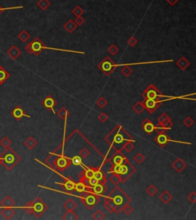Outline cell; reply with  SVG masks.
<instances>
[{"mask_svg": "<svg viewBox=\"0 0 196 220\" xmlns=\"http://www.w3.org/2000/svg\"><path fill=\"white\" fill-rule=\"evenodd\" d=\"M104 140L115 151H121L122 147L126 141L136 142L133 136L120 125H116L105 137Z\"/></svg>", "mask_w": 196, "mask_h": 220, "instance_id": "1", "label": "cell"}, {"mask_svg": "<svg viewBox=\"0 0 196 220\" xmlns=\"http://www.w3.org/2000/svg\"><path fill=\"white\" fill-rule=\"evenodd\" d=\"M104 200H107L113 206V212L119 214L122 211V208L124 205L131 203L132 200L120 187L116 186L113 191L107 196Z\"/></svg>", "mask_w": 196, "mask_h": 220, "instance_id": "2", "label": "cell"}, {"mask_svg": "<svg viewBox=\"0 0 196 220\" xmlns=\"http://www.w3.org/2000/svg\"><path fill=\"white\" fill-rule=\"evenodd\" d=\"M13 209H23L29 215H34L36 218H40L48 210V206L40 197L37 196L34 201L28 202L23 206H12Z\"/></svg>", "mask_w": 196, "mask_h": 220, "instance_id": "3", "label": "cell"}, {"mask_svg": "<svg viewBox=\"0 0 196 220\" xmlns=\"http://www.w3.org/2000/svg\"><path fill=\"white\" fill-rule=\"evenodd\" d=\"M20 160L21 157L10 147L5 148L3 152L0 154L1 165H3L4 167L9 171L13 169Z\"/></svg>", "mask_w": 196, "mask_h": 220, "instance_id": "4", "label": "cell"}, {"mask_svg": "<svg viewBox=\"0 0 196 220\" xmlns=\"http://www.w3.org/2000/svg\"><path fill=\"white\" fill-rule=\"evenodd\" d=\"M136 171H137V169L129 161L127 158L125 159L123 163L119 166V170L118 173L121 178L122 183H125Z\"/></svg>", "mask_w": 196, "mask_h": 220, "instance_id": "5", "label": "cell"}, {"mask_svg": "<svg viewBox=\"0 0 196 220\" xmlns=\"http://www.w3.org/2000/svg\"><path fill=\"white\" fill-rule=\"evenodd\" d=\"M90 188H87L86 191L84 192V196L80 197L82 203L84 205V206L89 210L94 209L96 205L100 202V197L98 195L92 193L90 191Z\"/></svg>", "mask_w": 196, "mask_h": 220, "instance_id": "6", "label": "cell"}, {"mask_svg": "<svg viewBox=\"0 0 196 220\" xmlns=\"http://www.w3.org/2000/svg\"><path fill=\"white\" fill-rule=\"evenodd\" d=\"M44 45L43 44L42 41L38 38H35L26 47V50L29 54H33L35 56H38L44 50Z\"/></svg>", "mask_w": 196, "mask_h": 220, "instance_id": "7", "label": "cell"}, {"mask_svg": "<svg viewBox=\"0 0 196 220\" xmlns=\"http://www.w3.org/2000/svg\"><path fill=\"white\" fill-rule=\"evenodd\" d=\"M143 99H161L164 97L154 84L149 85L142 94Z\"/></svg>", "mask_w": 196, "mask_h": 220, "instance_id": "8", "label": "cell"}, {"mask_svg": "<svg viewBox=\"0 0 196 220\" xmlns=\"http://www.w3.org/2000/svg\"><path fill=\"white\" fill-rule=\"evenodd\" d=\"M142 102L145 110H146L150 115H152L158 108H160L163 101L161 99H143Z\"/></svg>", "mask_w": 196, "mask_h": 220, "instance_id": "9", "label": "cell"}, {"mask_svg": "<svg viewBox=\"0 0 196 220\" xmlns=\"http://www.w3.org/2000/svg\"><path fill=\"white\" fill-rule=\"evenodd\" d=\"M116 64L113 62L112 59L109 58V57H107L105 58V59L103 60L102 62L98 65V68L104 72L107 76H110V75L112 74V72L114 71V69L116 68Z\"/></svg>", "mask_w": 196, "mask_h": 220, "instance_id": "10", "label": "cell"}, {"mask_svg": "<svg viewBox=\"0 0 196 220\" xmlns=\"http://www.w3.org/2000/svg\"><path fill=\"white\" fill-rule=\"evenodd\" d=\"M154 140H155V142L159 147H162V148H164L169 142H171L172 139L168 136V134H166L165 132H163V133H159V134L157 135Z\"/></svg>", "mask_w": 196, "mask_h": 220, "instance_id": "11", "label": "cell"}, {"mask_svg": "<svg viewBox=\"0 0 196 220\" xmlns=\"http://www.w3.org/2000/svg\"><path fill=\"white\" fill-rule=\"evenodd\" d=\"M41 104L46 109L51 111L54 114H55L54 108H55V106L57 105V101L52 96L48 95L46 97H44V99L42 100V101H41Z\"/></svg>", "mask_w": 196, "mask_h": 220, "instance_id": "12", "label": "cell"}, {"mask_svg": "<svg viewBox=\"0 0 196 220\" xmlns=\"http://www.w3.org/2000/svg\"><path fill=\"white\" fill-rule=\"evenodd\" d=\"M11 115L13 117L16 121H20L22 118H31V116L29 115H27L25 111L21 108L19 105H17L16 108H14L12 111L10 112Z\"/></svg>", "mask_w": 196, "mask_h": 220, "instance_id": "13", "label": "cell"}, {"mask_svg": "<svg viewBox=\"0 0 196 220\" xmlns=\"http://www.w3.org/2000/svg\"><path fill=\"white\" fill-rule=\"evenodd\" d=\"M92 193H95V194L98 195V196H102L104 193H106L108 190L107 186L106 184H103V183H97L95 186H93L92 188L89 189Z\"/></svg>", "mask_w": 196, "mask_h": 220, "instance_id": "14", "label": "cell"}, {"mask_svg": "<svg viewBox=\"0 0 196 220\" xmlns=\"http://www.w3.org/2000/svg\"><path fill=\"white\" fill-rule=\"evenodd\" d=\"M142 127H143V130L148 134H151L155 130V125L149 118H146L142 122Z\"/></svg>", "mask_w": 196, "mask_h": 220, "instance_id": "15", "label": "cell"}, {"mask_svg": "<svg viewBox=\"0 0 196 220\" xmlns=\"http://www.w3.org/2000/svg\"><path fill=\"white\" fill-rule=\"evenodd\" d=\"M187 163L180 158L176 159L174 162L172 163V167L177 173H181L184 169L187 167Z\"/></svg>", "mask_w": 196, "mask_h": 220, "instance_id": "16", "label": "cell"}, {"mask_svg": "<svg viewBox=\"0 0 196 220\" xmlns=\"http://www.w3.org/2000/svg\"><path fill=\"white\" fill-rule=\"evenodd\" d=\"M96 170H97V168L96 167L85 168L84 170L79 175L80 179V180H81V179H90V178L94 177Z\"/></svg>", "mask_w": 196, "mask_h": 220, "instance_id": "17", "label": "cell"}, {"mask_svg": "<svg viewBox=\"0 0 196 220\" xmlns=\"http://www.w3.org/2000/svg\"><path fill=\"white\" fill-rule=\"evenodd\" d=\"M6 54L9 57H10L12 59L16 60L18 58H19V55H21L22 51H20V49H19L16 45L13 44L12 46H11L10 48H9V49L7 50Z\"/></svg>", "mask_w": 196, "mask_h": 220, "instance_id": "18", "label": "cell"}, {"mask_svg": "<svg viewBox=\"0 0 196 220\" xmlns=\"http://www.w3.org/2000/svg\"><path fill=\"white\" fill-rule=\"evenodd\" d=\"M94 177L97 179V180L98 181L99 183L107 184V179L106 174L104 173V172L101 170V168H97Z\"/></svg>", "mask_w": 196, "mask_h": 220, "instance_id": "19", "label": "cell"}, {"mask_svg": "<svg viewBox=\"0 0 196 220\" xmlns=\"http://www.w3.org/2000/svg\"><path fill=\"white\" fill-rule=\"evenodd\" d=\"M64 179H65V181H64L63 183H58V184L63 186L65 190H67V191H73L74 189L75 186V183L74 182L73 179L71 177L64 178Z\"/></svg>", "mask_w": 196, "mask_h": 220, "instance_id": "20", "label": "cell"}, {"mask_svg": "<svg viewBox=\"0 0 196 220\" xmlns=\"http://www.w3.org/2000/svg\"><path fill=\"white\" fill-rule=\"evenodd\" d=\"M172 198H173V196L168 190H163L162 193L159 196V200L163 204H168V203H169L171 202V200H172Z\"/></svg>", "mask_w": 196, "mask_h": 220, "instance_id": "21", "label": "cell"}, {"mask_svg": "<svg viewBox=\"0 0 196 220\" xmlns=\"http://www.w3.org/2000/svg\"><path fill=\"white\" fill-rule=\"evenodd\" d=\"M2 209H3L1 211V214L5 219H10L16 214V211L12 207H3Z\"/></svg>", "mask_w": 196, "mask_h": 220, "instance_id": "22", "label": "cell"}, {"mask_svg": "<svg viewBox=\"0 0 196 220\" xmlns=\"http://www.w3.org/2000/svg\"><path fill=\"white\" fill-rule=\"evenodd\" d=\"M77 207V203L73 199H69L63 204V208L67 211H74Z\"/></svg>", "mask_w": 196, "mask_h": 220, "instance_id": "23", "label": "cell"}, {"mask_svg": "<svg viewBox=\"0 0 196 220\" xmlns=\"http://www.w3.org/2000/svg\"><path fill=\"white\" fill-rule=\"evenodd\" d=\"M10 77V74L2 66H0V85H2Z\"/></svg>", "mask_w": 196, "mask_h": 220, "instance_id": "24", "label": "cell"}, {"mask_svg": "<svg viewBox=\"0 0 196 220\" xmlns=\"http://www.w3.org/2000/svg\"><path fill=\"white\" fill-rule=\"evenodd\" d=\"M24 145L27 147L29 150H33L36 146L38 145V141L33 136H29L26 140H25Z\"/></svg>", "mask_w": 196, "mask_h": 220, "instance_id": "25", "label": "cell"}, {"mask_svg": "<svg viewBox=\"0 0 196 220\" xmlns=\"http://www.w3.org/2000/svg\"><path fill=\"white\" fill-rule=\"evenodd\" d=\"M176 65H177V66L179 67L180 69H182V70H185L186 68L189 66L190 63L185 58L182 57V58H181L180 59L176 62Z\"/></svg>", "mask_w": 196, "mask_h": 220, "instance_id": "26", "label": "cell"}, {"mask_svg": "<svg viewBox=\"0 0 196 220\" xmlns=\"http://www.w3.org/2000/svg\"><path fill=\"white\" fill-rule=\"evenodd\" d=\"M109 180L110 182L113 185H114V186H117V185H119V183H122L121 178H120L119 174L116 173H112V175L109 177Z\"/></svg>", "mask_w": 196, "mask_h": 220, "instance_id": "27", "label": "cell"}, {"mask_svg": "<svg viewBox=\"0 0 196 220\" xmlns=\"http://www.w3.org/2000/svg\"><path fill=\"white\" fill-rule=\"evenodd\" d=\"M78 218V215L74 212V211H67L62 216V219L64 220H77Z\"/></svg>", "mask_w": 196, "mask_h": 220, "instance_id": "28", "label": "cell"}, {"mask_svg": "<svg viewBox=\"0 0 196 220\" xmlns=\"http://www.w3.org/2000/svg\"><path fill=\"white\" fill-rule=\"evenodd\" d=\"M132 110H133L135 113H137V115H140V114L145 110V108H144L143 102L138 101V102L136 103V104L132 107Z\"/></svg>", "mask_w": 196, "mask_h": 220, "instance_id": "29", "label": "cell"}, {"mask_svg": "<svg viewBox=\"0 0 196 220\" xmlns=\"http://www.w3.org/2000/svg\"><path fill=\"white\" fill-rule=\"evenodd\" d=\"M87 189V186L84 184L83 182L81 181H79L77 183H75V186H74V191L77 192V193H83L86 191V189Z\"/></svg>", "mask_w": 196, "mask_h": 220, "instance_id": "30", "label": "cell"}, {"mask_svg": "<svg viewBox=\"0 0 196 220\" xmlns=\"http://www.w3.org/2000/svg\"><path fill=\"white\" fill-rule=\"evenodd\" d=\"M57 115H58V116L61 119L63 120V121H66L67 118H68V115H69V111H68V110H67L65 108H62L61 109L59 110V111H58Z\"/></svg>", "mask_w": 196, "mask_h": 220, "instance_id": "31", "label": "cell"}, {"mask_svg": "<svg viewBox=\"0 0 196 220\" xmlns=\"http://www.w3.org/2000/svg\"><path fill=\"white\" fill-rule=\"evenodd\" d=\"M146 193L149 196H151V197H153V196H155V195L157 194V193H158V189H157L154 185L151 184L146 188Z\"/></svg>", "mask_w": 196, "mask_h": 220, "instance_id": "32", "label": "cell"}, {"mask_svg": "<svg viewBox=\"0 0 196 220\" xmlns=\"http://www.w3.org/2000/svg\"><path fill=\"white\" fill-rule=\"evenodd\" d=\"M134 142L128 140L126 143H124V144L122 147V150H124L127 153H130L134 149Z\"/></svg>", "mask_w": 196, "mask_h": 220, "instance_id": "33", "label": "cell"}, {"mask_svg": "<svg viewBox=\"0 0 196 220\" xmlns=\"http://www.w3.org/2000/svg\"><path fill=\"white\" fill-rule=\"evenodd\" d=\"M12 140L9 138V137H7L6 136H3L1 140H0V145L2 146L3 148H7V147H10V145L12 144Z\"/></svg>", "mask_w": 196, "mask_h": 220, "instance_id": "34", "label": "cell"}, {"mask_svg": "<svg viewBox=\"0 0 196 220\" xmlns=\"http://www.w3.org/2000/svg\"><path fill=\"white\" fill-rule=\"evenodd\" d=\"M18 38H19V39L21 40L22 42H26L27 40L30 38V35H29L26 30H22V31L18 35Z\"/></svg>", "mask_w": 196, "mask_h": 220, "instance_id": "35", "label": "cell"}, {"mask_svg": "<svg viewBox=\"0 0 196 220\" xmlns=\"http://www.w3.org/2000/svg\"><path fill=\"white\" fill-rule=\"evenodd\" d=\"M161 126L162 127V128H163L164 130H165V131H166V130H169L171 129V128L172 127V126H173V123H172V120H171V118H169V119H167L166 121H165L162 124H161Z\"/></svg>", "mask_w": 196, "mask_h": 220, "instance_id": "36", "label": "cell"}, {"mask_svg": "<svg viewBox=\"0 0 196 220\" xmlns=\"http://www.w3.org/2000/svg\"><path fill=\"white\" fill-rule=\"evenodd\" d=\"M107 104H108L106 98H104V97H99V98L97 100V101H96V105L101 108H105Z\"/></svg>", "mask_w": 196, "mask_h": 220, "instance_id": "37", "label": "cell"}, {"mask_svg": "<svg viewBox=\"0 0 196 220\" xmlns=\"http://www.w3.org/2000/svg\"><path fill=\"white\" fill-rule=\"evenodd\" d=\"M105 218V215L101 210L98 209L93 214V218L95 220H103Z\"/></svg>", "mask_w": 196, "mask_h": 220, "instance_id": "38", "label": "cell"}, {"mask_svg": "<svg viewBox=\"0 0 196 220\" xmlns=\"http://www.w3.org/2000/svg\"><path fill=\"white\" fill-rule=\"evenodd\" d=\"M134 160L138 164H141L142 163L144 162V160H146V157L145 156L143 155V154H142L141 153H138V154H137L135 155Z\"/></svg>", "mask_w": 196, "mask_h": 220, "instance_id": "39", "label": "cell"}, {"mask_svg": "<svg viewBox=\"0 0 196 220\" xmlns=\"http://www.w3.org/2000/svg\"><path fill=\"white\" fill-rule=\"evenodd\" d=\"M123 68H122V70H121V72L122 74H123L124 76H126V77H128V76H130V75L132 74V72H133V70L131 69V68H130V67H128V65H123Z\"/></svg>", "mask_w": 196, "mask_h": 220, "instance_id": "40", "label": "cell"}, {"mask_svg": "<svg viewBox=\"0 0 196 220\" xmlns=\"http://www.w3.org/2000/svg\"><path fill=\"white\" fill-rule=\"evenodd\" d=\"M183 124H184L185 126L187 127H191L193 124H194V120H193L191 117L188 116L184 119Z\"/></svg>", "mask_w": 196, "mask_h": 220, "instance_id": "41", "label": "cell"}, {"mask_svg": "<svg viewBox=\"0 0 196 220\" xmlns=\"http://www.w3.org/2000/svg\"><path fill=\"white\" fill-rule=\"evenodd\" d=\"M122 211H123L126 215H130V214L133 212V207L130 206L129 204H126L124 205L123 206V208H122Z\"/></svg>", "mask_w": 196, "mask_h": 220, "instance_id": "42", "label": "cell"}, {"mask_svg": "<svg viewBox=\"0 0 196 220\" xmlns=\"http://www.w3.org/2000/svg\"><path fill=\"white\" fill-rule=\"evenodd\" d=\"M71 163H73L75 166H80L81 165V160L82 158L80 156H75L73 158L71 159Z\"/></svg>", "mask_w": 196, "mask_h": 220, "instance_id": "43", "label": "cell"}, {"mask_svg": "<svg viewBox=\"0 0 196 220\" xmlns=\"http://www.w3.org/2000/svg\"><path fill=\"white\" fill-rule=\"evenodd\" d=\"M79 154H80V157H81L82 159H86L87 157H88L89 156H90V153L87 148L84 147V148H83L81 150H80Z\"/></svg>", "mask_w": 196, "mask_h": 220, "instance_id": "44", "label": "cell"}, {"mask_svg": "<svg viewBox=\"0 0 196 220\" xmlns=\"http://www.w3.org/2000/svg\"><path fill=\"white\" fill-rule=\"evenodd\" d=\"M97 118H98V120H99L101 122L104 123V122H106V121H108V119H109V117H108V115H107L105 112H101V114L98 115Z\"/></svg>", "mask_w": 196, "mask_h": 220, "instance_id": "45", "label": "cell"}, {"mask_svg": "<svg viewBox=\"0 0 196 220\" xmlns=\"http://www.w3.org/2000/svg\"><path fill=\"white\" fill-rule=\"evenodd\" d=\"M188 200L191 203H194L196 202V193L194 191H191L187 196Z\"/></svg>", "mask_w": 196, "mask_h": 220, "instance_id": "46", "label": "cell"}, {"mask_svg": "<svg viewBox=\"0 0 196 220\" xmlns=\"http://www.w3.org/2000/svg\"><path fill=\"white\" fill-rule=\"evenodd\" d=\"M170 118V117L169 116V115H167V114H165V113H163V114H162V115H160V116L158 118V124H162L165 121H166L167 119H169V118Z\"/></svg>", "mask_w": 196, "mask_h": 220, "instance_id": "47", "label": "cell"}, {"mask_svg": "<svg viewBox=\"0 0 196 220\" xmlns=\"http://www.w3.org/2000/svg\"><path fill=\"white\" fill-rule=\"evenodd\" d=\"M49 2H48V0H40L39 2H38V5L42 9H45L49 5Z\"/></svg>", "mask_w": 196, "mask_h": 220, "instance_id": "48", "label": "cell"}, {"mask_svg": "<svg viewBox=\"0 0 196 220\" xmlns=\"http://www.w3.org/2000/svg\"><path fill=\"white\" fill-rule=\"evenodd\" d=\"M104 207L109 212H110V213L113 212V206H111L110 204L109 203H108L107 201V200H104Z\"/></svg>", "mask_w": 196, "mask_h": 220, "instance_id": "49", "label": "cell"}, {"mask_svg": "<svg viewBox=\"0 0 196 220\" xmlns=\"http://www.w3.org/2000/svg\"><path fill=\"white\" fill-rule=\"evenodd\" d=\"M118 51H119V50H118V48L115 46L114 44L111 45V46L109 48V49H108L109 53H110L112 55H114L115 54H116V53L118 52Z\"/></svg>", "mask_w": 196, "mask_h": 220, "instance_id": "50", "label": "cell"}, {"mask_svg": "<svg viewBox=\"0 0 196 220\" xmlns=\"http://www.w3.org/2000/svg\"><path fill=\"white\" fill-rule=\"evenodd\" d=\"M23 8V6H14V7H8V8H2L1 7V5H0V15H1V13H2V12H3V11H5V10H8V9H22Z\"/></svg>", "mask_w": 196, "mask_h": 220, "instance_id": "51", "label": "cell"}, {"mask_svg": "<svg viewBox=\"0 0 196 220\" xmlns=\"http://www.w3.org/2000/svg\"><path fill=\"white\" fill-rule=\"evenodd\" d=\"M128 44L131 45V46H133V45L137 44V40L134 39V38H131V39L128 41Z\"/></svg>", "mask_w": 196, "mask_h": 220, "instance_id": "52", "label": "cell"}, {"mask_svg": "<svg viewBox=\"0 0 196 220\" xmlns=\"http://www.w3.org/2000/svg\"><path fill=\"white\" fill-rule=\"evenodd\" d=\"M0 166H1V163H0Z\"/></svg>", "mask_w": 196, "mask_h": 220, "instance_id": "53", "label": "cell"}]
</instances>
